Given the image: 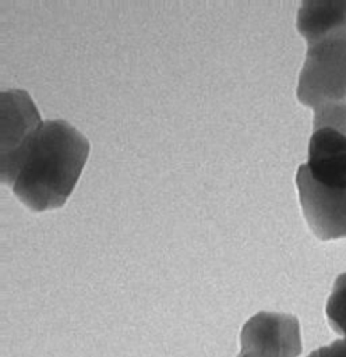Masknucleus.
<instances>
[{"mask_svg": "<svg viewBox=\"0 0 346 357\" xmlns=\"http://www.w3.org/2000/svg\"><path fill=\"white\" fill-rule=\"evenodd\" d=\"M307 357H318V350H314V351H311Z\"/></svg>", "mask_w": 346, "mask_h": 357, "instance_id": "obj_11", "label": "nucleus"}, {"mask_svg": "<svg viewBox=\"0 0 346 357\" xmlns=\"http://www.w3.org/2000/svg\"><path fill=\"white\" fill-rule=\"evenodd\" d=\"M296 25L307 45L343 31L346 29V1H303Z\"/></svg>", "mask_w": 346, "mask_h": 357, "instance_id": "obj_7", "label": "nucleus"}, {"mask_svg": "<svg viewBox=\"0 0 346 357\" xmlns=\"http://www.w3.org/2000/svg\"><path fill=\"white\" fill-rule=\"evenodd\" d=\"M300 166L317 185L329 191H345L346 135L328 127L314 130L307 162Z\"/></svg>", "mask_w": 346, "mask_h": 357, "instance_id": "obj_6", "label": "nucleus"}, {"mask_svg": "<svg viewBox=\"0 0 346 357\" xmlns=\"http://www.w3.org/2000/svg\"><path fill=\"white\" fill-rule=\"evenodd\" d=\"M88 153V139L70 123L42 121L13 181L14 194L32 211L60 208L73 192Z\"/></svg>", "mask_w": 346, "mask_h": 357, "instance_id": "obj_1", "label": "nucleus"}, {"mask_svg": "<svg viewBox=\"0 0 346 357\" xmlns=\"http://www.w3.org/2000/svg\"><path fill=\"white\" fill-rule=\"evenodd\" d=\"M325 314L331 328L346 339V272L335 279L326 300Z\"/></svg>", "mask_w": 346, "mask_h": 357, "instance_id": "obj_8", "label": "nucleus"}, {"mask_svg": "<svg viewBox=\"0 0 346 357\" xmlns=\"http://www.w3.org/2000/svg\"><path fill=\"white\" fill-rule=\"evenodd\" d=\"M239 357H247V356H244V354H240V356H239Z\"/></svg>", "mask_w": 346, "mask_h": 357, "instance_id": "obj_12", "label": "nucleus"}, {"mask_svg": "<svg viewBox=\"0 0 346 357\" xmlns=\"http://www.w3.org/2000/svg\"><path fill=\"white\" fill-rule=\"evenodd\" d=\"M297 99L308 107L346 100V29L307 45Z\"/></svg>", "mask_w": 346, "mask_h": 357, "instance_id": "obj_2", "label": "nucleus"}, {"mask_svg": "<svg viewBox=\"0 0 346 357\" xmlns=\"http://www.w3.org/2000/svg\"><path fill=\"white\" fill-rule=\"evenodd\" d=\"M332 128L346 135V100H333L314 107L313 131Z\"/></svg>", "mask_w": 346, "mask_h": 357, "instance_id": "obj_9", "label": "nucleus"}, {"mask_svg": "<svg viewBox=\"0 0 346 357\" xmlns=\"http://www.w3.org/2000/svg\"><path fill=\"white\" fill-rule=\"evenodd\" d=\"M240 346L247 357H297L303 350L300 324L290 314L261 311L243 325Z\"/></svg>", "mask_w": 346, "mask_h": 357, "instance_id": "obj_4", "label": "nucleus"}, {"mask_svg": "<svg viewBox=\"0 0 346 357\" xmlns=\"http://www.w3.org/2000/svg\"><path fill=\"white\" fill-rule=\"evenodd\" d=\"M296 185L304 218L315 237L324 241L346 238V190L329 191L317 185L301 166Z\"/></svg>", "mask_w": 346, "mask_h": 357, "instance_id": "obj_5", "label": "nucleus"}, {"mask_svg": "<svg viewBox=\"0 0 346 357\" xmlns=\"http://www.w3.org/2000/svg\"><path fill=\"white\" fill-rule=\"evenodd\" d=\"M40 116L22 89L1 92V181L13 185L18 167L40 126Z\"/></svg>", "mask_w": 346, "mask_h": 357, "instance_id": "obj_3", "label": "nucleus"}, {"mask_svg": "<svg viewBox=\"0 0 346 357\" xmlns=\"http://www.w3.org/2000/svg\"><path fill=\"white\" fill-rule=\"evenodd\" d=\"M318 350V357H346V339H336L332 343L322 346Z\"/></svg>", "mask_w": 346, "mask_h": 357, "instance_id": "obj_10", "label": "nucleus"}]
</instances>
